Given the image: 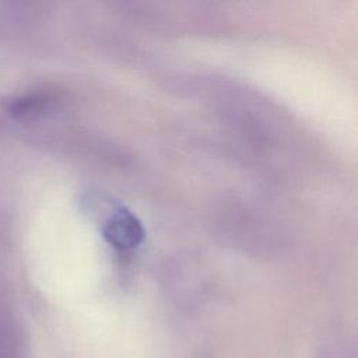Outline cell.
Returning a JSON list of instances; mask_svg holds the SVG:
<instances>
[{"mask_svg": "<svg viewBox=\"0 0 358 358\" xmlns=\"http://www.w3.org/2000/svg\"><path fill=\"white\" fill-rule=\"evenodd\" d=\"M105 239L117 250L127 252L137 248L144 238L141 222L127 211H117L103 227Z\"/></svg>", "mask_w": 358, "mask_h": 358, "instance_id": "6da1fadb", "label": "cell"}]
</instances>
